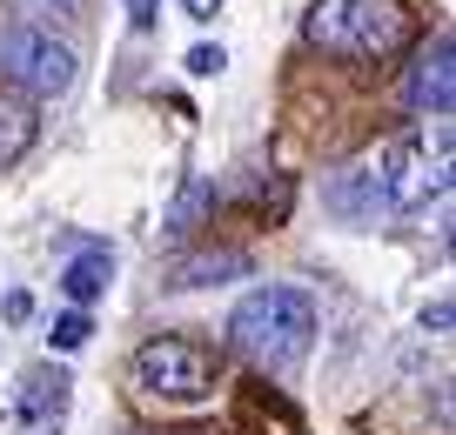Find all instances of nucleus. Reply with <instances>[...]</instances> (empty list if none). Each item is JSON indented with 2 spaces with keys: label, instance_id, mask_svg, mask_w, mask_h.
Instances as JSON below:
<instances>
[{
  "label": "nucleus",
  "instance_id": "nucleus-5",
  "mask_svg": "<svg viewBox=\"0 0 456 435\" xmlns=\"http://www.w3.org/2000/svg\"><path fill=\"white\" fill-rule=\"evenodd\" d=\"M0 81L20 94H68L74 87V54L34 20H7L0 28Z\"/></svg>",
  "mask_w": 456,
  "mask_h": 435
},
{
  "label": "nucleus",
  "instance_id": "nucleus-12",
  "mask_svg": "<svg viewBox=\"0 0 456 435\" xmlns=\"http://www.w3.org/2000/svg\"><path fill=\"white\" fill-rule=\"evenodd\" d=\"M208 201H215V188L208 181H182V195H175V214H168V228L175 235H188V228L208 214Z\"/></svg>",
  "mask_w": 456,
  "mask_h": 435
},
{
  "label": "nucleus",
  "instance_id": "nucleus-19",
  "mask_svg": "<svg viewBox=\"0 0 456 435\" xmlns=\"http://www.w3.org/2000/svg\"><path fill=\"white\" fill-rule=\"evenodd\" d=\"M47 435H54V429H47Z\"/></svg>",
  "mask_w": 456,
  "mask_h": 435
},
{
  "label": "nucleus",
  "instance_id": "nucleus-18",
  "mask_svg": "<svg viewBox=\"0 0 456 435\" xmlns=\"http://www.w3.org/2000/svg\"><path fill=\"white\" fill-rule=\"evenodd\" d=\"M28 315H34V302H28V295L14 288V295H7V322H28Z\"/></svg>",
  "mask_w": 456,
  "mask_h": 435
},
{
  "label": "nucleus",
  "instance_id": "nucleus-2",
  "mask_svg": "<svg viewBox=\"0 0 456 435\" xmlns=\"http://www.w3.org/2000/svg\"><path fill=\"white\" fill-rule=\"evenodd\" d=\"M302 34L342 60H389L410 47V14L403 0H315Z\"/></svg>",
  "mask_w": 456,
  "mask_h": 435
},
{
  "label": "nucleus",
  "instance_id": "nucleus-17",
  "mask_svg": "<svg viewBox=\"0 0 456 435\" xmlns=\"http://www.w3.org/2000/svg\"><path fill=\"white\" fill-rule=\"evenodd\" d=\"M182 7H188V20H215L222 14V0H182Z\"/></svg>",
  "mask_w": 456,
  "mask_h": 435
},
{
  "label": "nucleus",
  "instance_id": "nucleus-6",
  "mask_svg": "<svg viewBox=\"0 0 456 435\" xmlns=\"http://www.w3.org/2000/svg\"><path fill=\"white\" fill-rule=\"evenodd\" d=\"M403 101H410L416 114H429V121H450V108H456V41L450 34H436V41L416 54L410 81H403Z\"/></svg>",
  "mask_w": 456,
  "mask_h": 435
},
{
  "label": "nucleus",
  "instance_id": "nucleus-14",
  "mask_svg": "<svg viewBox=\"0 0 456 435\" xmlns=\"http://www.w3.org/2000/svg\"><path fill=\"white\" fill-rule=\"evenodd\" d=\"M182 68H188V74H222V68H228V54H222V47H188Z\"/></svg>",
  "mask_w": 456,
  "mask_h": 435
},
{
  "label": "nucleus",
  "instance_id": "nucleus-13",
  "mask_svg": "<svg viewBox=\"0 0 456 435\" xmlns=\"http://www.w3.org/2000/svg\"><path fill=\"white\" fill-rule=\"evenodd\" d=\"M87 335H94V322H87V309H68V315H61V322H54V335H47V342H54L61 355H74V349H87Z\"/></svg>",
  "mask_w": 456,
  "mask_h": 435
},
{
  "label": "nucleus",
  "instance_id": "nucleus-3",
  "mask_svg": "<svg viewBox=\"0 0 456 435\" xmlns=\"http://www.w3.org/2000/svg\"><path fill=\"white\" fill-rule=\"evenodd\" d=\"M376 168V188H383V214H410L423 208L429 195H443L450 188V127H410V134H396L383 148V155L370 161Z\"/></svg>",
  "mask_w": 456,
  "mask_h": 435
},
{
  "label": "nucleus",
  "instance_id": "nucleus-7",
  "mask_svg": "<svg viewBox=\"0 0 456 435\" xmlns=\"http://www.w3.org/2000/svg\"><path fill=\"white\" fill-rule=\"evenodd\" d=\"M322 208L336 214L342 228H370L376 214H383V188H376V168L370 161H356V168H342L322 181Z\"/></svg>",
  "mask_w": 456,
  "mask_h": 435
},
{
  "label": "nucleus",
  "instance_id": "nucleus-16",
  "mask_svg": "<svg viewBox=\"0 0 456 435\" xmlns=\"http://www.w3.org/2000/svg\"><path fill=\"white\" fill-rule=\"evenodd\" d=\"M121 7H128V20H134V28H155V20H161V0H121Z\"/></svg>",
  "mask_w": 456,
  "mask_h": 435
},
{
  "label": "nucleus",
  "instance_id": "nucleus-15",
  "mask_svg": "<svg viewBox=\"0 0 456 435\" xmlns=\"http://www.w3.org/2000/svg\"><path fill=\"white\" fill-rule=\"evenodd\" d=\"M28 14H54V20H81V0H20Z\"/></svg>",
  "mask_w": 456,
  "mask_h": 435
},
{
  "label": "nucleus",
  "instance_id": "nucleus-4",
  "mask_svg": "<svg viewBox=\"0 0 456 435\" xmlns=\"http://www.w3.org/2000/svg\"><path fill=\"white\" fill-rule=\"evenodd\" d=\"M134 389L161 395V402H201V395H215V355L201 342L155 335L134 349Z\"/></svg>",
  "mask_w": 456,
  "mask_h": 435
},
{
  "label": "nucleus",
  "instance_id": "nucleus-11",
  "mask_svg": "<svg viewBox=\"0 0 456 435\" xmlns=\"http://www.w3.org/2000/svg\"><path fill=\"white\" fill-rule=\"evenodd\" d=\"M20 402H14V415H47V408H61L68 402V375H41V368H34L28 382H20Z\"/></svg>",
  "mask_w": 456,
  "mask_h": 435
},
{
  "label": "nucleus",
  "instance_id": "nucleus-9",
  "mask_svg": "<svg viewBox=\"0 0 456 435\" xmlns=\"http://www.w3.org/2000/svg\"><path fill=\"white\" fill-rule=\"evenodd\" d=\"M228 275H248V254H235V248H201V254H182V262L168 268V281H161V288H208V281H228Z\"/></svg>",
  "mask_w": 456,
  "mask_h": 435
},
{
  "label": "nucleus",
  "instance_id": "nucleus-10",
  "mask_svg": "<svg viewBox=\"0 0 456 435\" xmlns=\"http://www.w3.org/2000/svg\"><path fill=\"white\" fill-rule=\"evenodd\" d=\"M34 134H41V121H34V101L0 94V168H14V161L34 148Z\"/></svg>",
  "mask_w": 456,
  "mask_h": 435
},
{
  "label": "nucleus",
  "instance_id": "nucleus-1",
  "mask_svg": "<svg viewBox=\"0 0 456 435\" xmlns=\"http://www.w3.org/2000/svg\"><path fill=\"white\" fill-rule=\"evenodd\" d=\"M228 342L262 368H296L302 355H309V342H315V302L302 295V288H289V281H269V288L235 302Z\"/></svg>",
  "mask_w": 456,
  "mask_h": 435
},
{
  "label": "nucleus",
  "instance_id": "nucleus-8",
  "mask_svg": "<svg viewBox=\"0 0 456 435\" xmlns=\"http://www.w3.org/2000/svg\"><path fill=\"white\" fill-rule=\"evenodd\" d=\"M108 275H114V254L101 248V241H81V254H74V262L61 268V295L87 309L94 295H108Z\"/></svg>",
  "mask_w": 456,
  "mask_h": 435
}]
</instances>
